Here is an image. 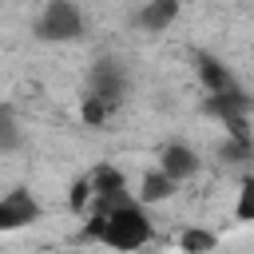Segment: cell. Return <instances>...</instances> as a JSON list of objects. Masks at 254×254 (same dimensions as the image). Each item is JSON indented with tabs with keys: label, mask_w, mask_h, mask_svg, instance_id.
Segmentation results:
<instances>
[{
	"label": "cell",
	"mask_w": 254,
	"mask_h": 254,
	"mask_svg": "<svg viewBox=\"0 0 254 254\" xmlns=\"http://www.w3.org/2000/svg\"><path fill=\"white\" fill-rule=\"evenodd\" d=\"M115 111V103H107V99H99V95H83V103H79V119H83V127H103L107 123V115Z\"/></svg>",
	"instance_id": "10"
},
{
	"label": "cell",
	"mask_w": 254,
	"mask_h": 254,
	"mask_svg": "<svg viewBox=\"0 0 254 254\" xmlns=\"http://www.w3.org/2000/svg\"><path fill=\"white\" fill-rule=\"evenodd\" d=\"M234 218L238 222H254V175H246L238 183V194H234Z\"/></svg>",
	"instance_id": "12"
},
{
	"label": "cell",
	"mask_w": 254,
	"mask_h": 254,
	"mask_svg": "<svg viewBox=\"0 0 254 254\" xmlns=\"http://www.w3.org/2000/svg\"><path fill=\"white\" fill-rule=\"evenodd\" d=\"M91 95H99V99L119 107V99L127 95V75H123V67L115 60H99L91 67Z\"/></svg>",
	"instance_id": "4"
},
{
	"label": "cell",
	"mask_w": 254,
	"mask_h": 254,
	"mask_svg": "<svg viewBox=\"0 0 254 254\" xmlns=\"http://www.w3.org/2000/svg\"><path fill=\"white\" fill-rule=\"evenodd\" d=\"M83 238L103 242L107 250H119V254H135L155 238V222H151L147 206L139 198H131V202H123V206H115L107 214L91 210L87 222H83Z\"/></svg>",
	"instance_id": "1"
},
{
	"label": "cell",
	"mask_w": 254,
	"mask_h": 254,
	"mask_svg": "<svg viewBox=\"0 0 254 254\" xmlns=\"http://www.w3.org/2000/svg\"><path fill=\"white\" fill-rule=\"evenodd\" d=\"M40 202L28 190H8L0 198V230H24L32 222H40Z\"/></svg>",
	"instance_id": "3"
},
{
	"label": "cell",
	"mask_w": 254,
	"mask_h": 254,
	"mask_svg": "<svg viewBox=\"0 0 254 254\" xmlns=\"http://www.w3.org/2000/svg\"><path fill=\"white\" fill-rule=\"evenodd\" d=\"M214 246H218V234L206 230V226H187L179 234V250L183 254H214Z\"/></svg>",
	"instance_id": "9"
},
{
	"label": "cell",
	"mask_w": 254,
	"mask_h": 254,
	"mask_svg": "<svg viewBox=\"0 0 254 254\" xmlns=\"http://www.w3.org/2000/svg\"><path fill=\"white\" fill-rule=\"evenodd\" d=\"M159 171L171 175L175 183L194 179V175H198V155H194V147H187V143H167V147L159 151Z\"/></svg>",
	"instance_id": "5"
},
{
	"label": "cell",
	"mask_w": 254,
	"mask_h": 254,
	"mask_svg": "<svg viewBox=\"0 0 254 254\" xmlns=\"http://www.w3.org/2000/svg\"><path fill=\"white\" fill-rule=\"evenodd\" d=\"M175 190H179V183L155 167V171H147V175H143V183H139V194H135V198H139L143 206H155V202H167Z\"/></svg>",
	"instance_id": "8"
},
{
	"label": "cell",
	"mask_w": 254,
	"mask_h": 254,
	"mask_svg": "<svg viewBox=\"0 0 254 254\" xmlns=\"http://www.w3.org/2000/svg\"><path fill=\"white\" fill-rule=\"evenodd\" d=\"M32 36L44 44H71L83 36V12L75 0H48L32 24Z\"/></svg>",
	"instance_id": "2"
},
{
	"label": "cell",
	"mask_w": 254,
	"mask_h": 254,
	"mask_svg": "<svg viewBox=\"0 0 254 254\" xmlns=\"http://www.w3.org/2000/svg\"><path fill=\"white\" fill-rule=\"evenodd\" d=\"M183 12V0H143V8L135 12V28L139 32H167Z\"/></svg>",
	"instance_id": "6"
},
{
	"label": "cell",
	"mask_w": 254,
	"mask_h": 254,
	"mask_svg": "<svg viewBox=\"0 0 254 254\" xmlns=\"http://www.w3.org/2000/svg\"><path fill=\"white\" fill-rule=\"evenodd\" d=\"M198 75H202V83H206V91H210V95H230V91H242V87L234 83L230 67H226V64H218V60H210V56H198Z\"/></svg>",
	"instance_id": "7"
},
{
	"label": "cell",
	"mask_w": 254,
	"mask_h": 254,
	"mask_svg": "<svg viewBox=\"0 0 254 254\" xmlns=\"http://www.w3.org/2000/svg\"><path fill=\"white\" fill-rule=\"evenodd\" d=\"M16 147H20V119H16L12 103H4V107H0V151L12 155Z\"/></svg>",
	"instance_id": "11"
}]
</instances>
